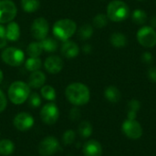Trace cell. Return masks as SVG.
<instances>
[{"label": "cell", "mask_w": 156, "mask_h": 156, "mask_svg": "<svg viewBox=\"0 0 156 156\" xmlns=\"http://www.w3.org/2000/svg\"><path fill=\"white\" fill-rule=\"evenodd\" d=\"M67 100L74 106H82L87 104L90 99V89L83 83L73 82L65 90Z\"/></svg>", "instance_id": "cell-1"}, {"label": "cell", "mask_w": 156, "mask_h": 156, "mask_svg": "<svg viewBox=\"0 0 156 156\" xmlns=\"http://www.w3.org/2000/svg\"><path fill=\"white\" fill-rule=\"evenodd\" d=\"M30 95V87L27 83L16 80L11 83L8 88L7 96L9 101L16 105H20L27 101Z\"/></svg>", "instance_id": "cell-2"}, {"label": "cell", "mask_w": 156, "mask_h": 156, "mask_svg": "<svg viewBox=\"0 0 156 156\" xmlns=\"http://www.w3.org/2000/svg\"><path fill=\"white\" fill-rule=\"evenodd\" d=\"M77 31V24L74 20L69 18H62L57 20L53 27L52 32L54 37L59 40H69Z\"/></svg>", "instance_id": "cell-3"}, {"label": "cell", "mask_w": 156, "mask_h": 156, "mask_svg": "<svg viewBox=\"0 0 156 156\" xmlns=\"http://www.w3.org/2000/svg\"><path fill=\"white\" fill-rule=\"evenodd\" d=\"M130 14V9L128 5L121 0H113L109 3L106 10V16L109 20L112 22H122L124 21Z\"/></svg>", "instance_id": "cell-4"}, {"label": "cell", "mask_w": 156, "mask_h": 156, "mask_svg": "<svg viewBox=\"0 0 156 156\" xmlns=\"http://www.w3.org/2000/svg\"><path fill=\"white\" fill-rule=\"evenodd\" d=\"M1 58L4 63L10 67H19L25 62V53L20 48L8 47L2 51Z\"/></svg>", "instance_id": "cell-5"}, {"label": "cell", "mask_w": 156, "mask_h": 156, "mask_svg": "<svg viewBox=\"0 0 156 156\" xmlns=\"http://www.w3.org/2000/svg\"><path fill=\"white\" fill-rule=\"evenodd\" d=\"M136 37L139 44L146 48H154L156 45V31L150 26L141 27L138 30Z\"/></svg>", "instance_id": "cell-6"}, {"label": "cell", "mask_w": 156, "mask_h": 156, "mask_svg": "<svg viewBox=\"0 0 156 156\" xmlns=\"http://www.w3.org/2000/svg\"><path fill=\"white\" fill-rule=\"evenodd\" d=\"M17 7L12 0H0V24H7L15 19Z\"/></svg>", "instance_id": "cell-7"}, {"label": "cell", "mask_w": 156, "mask_h": 156, "mask_svg": "<svg viewBox=\"0 0 156 156\" xmlns=\"http://www.w3.org/2000/svg\"><path fill=\"white\" fill-rule=\"evenodd\" d=\"M49 32V24L48 20L44 17L36 18L30 27L31 36L38 41L46 38Z\"/></svg>", "instance_id": "cell-8"}, {"label": "cell", "mask_w": 156, "mask_h": 156, "mask_svg": "<svg viewBox=\"0 0 156 156\" xmlns=\"http://www.w3.org/2000/svg\"><path fill=\"white\" fill-rule=\"evenodd\" d=\"M59 117V110L58 106L50 101L45 104L40 110V118L46 124L51 125L57 122Z\"/></svg>", "instance_id": "cell-9"}, {"label": "cell", "mask_w": 156, "mask_h": 156, "mask_svg": "<svg viewBox=\"0 0 156 156\" xmlns=\"http://www.w3.org/2000/svg\"><path fill=\"white\" fill-rule=\"evenodd\" d=\"M122 133L130 139L137 140L143 135V127L136 120H125L122 125Z\"/></svg>", "instance_id": "cell-10"}, {"label": "cell", "mask_w": 156, "mask_h": 156, "mask_svg": "<svg viewBox=\"0 0 156 156\" xmlns=\"http://www.w3.org/2000/svg\"><path fill=\"white\" fill-rule=\"evenodd\" d=\"M59 149L58 141L53 136L45 137L38 145V153L41 156H50L57 153Z\"/></svg>", "instance_id": "cell-11"}, {"label": "cell", "mask_w": 156, "mask_h": 156, "mask_svg": "<svg viewBox=\"0 0 156 156\" xmlns=\"http://www.w3.org/2000/svg\"><path fill=\"white\" fill-rule=\"evenodd\" d=\"M13 124L16 130L20 132H26L33 127L34 118L27 112H19L15 116Z\"/></svg>", "instance_id": "cell-12"}, {"label": "cell", "mask_w": 156, "mask_h": 156, "mask_svg": "<svg viewBox=\"0 0 156 156\" xmlns=\"http://www.w3.org/2000/svg\"><path fill=\"white\" fill-rule=\"evenodd\" d=\"M64 67L63 59L56 55L49 56L46 58L44 62L45 69L50 74H58L59 73Z\"/></svg>", "instance_id": "cell-13"}, {"label": "cell", "mask_w": 156, "mask_h": 156, "mask_svg": "<svg viewBox=\"0 0 156 156\" xmlns=\"http://www.w3.org/2000/svg\"><path fill=\"white\" fill-rule=\"evenodd\" d=\"M80 47L77 45V43L69 39L63 41V44L60 48V52L62 56L68 59H72L76 58L80 54Z\"/></svg>", "instance_id": "cell-14"}, {"label": "cell", "mask_w": 156, "mask_h": 156, "mask_svg": "<svg viewBox=\"0 0 156 156\" xmlns=\"http://www.w3.org/2000/svg\"><path fill=\"white\" fill-rule=\"evenodd\" d=\"M83 154L84 156H101L102 147L101 144L96 140H90L83 145Z\"/></svg>", "instance_id": "cell-15"}, {"label": "cell", "mask_w": 156, "mask_h": 156, "mask_svg": "<svg viewBox=\"0 0 156 156\" xmlns=\"http://www.w3.org/2000/svg\"><path fill=\"white\" fill-rule=\"evenodd\" d=\"M46 82V75L41 70L31 72L28 78V86L32 89H41Z\"/></svg>", "instance_id": "cell-16"}, {"label": "cell", "mask_w": 156, "mask_h": 156, "mask_svg": "<svg viewBox=\"0 0 156 156\" xmlns=\"http://www.w3.org/2000/svg\"><path fill=\"white\" fill-rule=\"evenodd\" d=\"M5 27V36L7 41H17L20 37V27L14 20L7 23Z\"/></svg>", "instance_id": "cell-17"}, {"label": "cell", "mask_w": 156, "mask_h": 156, "mask_svg": "<svg viewBox=\"0 0 156 156\" xmlns=\"http://www.w3.org/2000/svg\"><path fill=\"white\" fill-rule=\"evenodd\" d=\"M104 97L108 101H110L112 103H117L121 100L122 94L117 87L108 86L104 90Z\"/></svg>", "instance_id": "cell-18"}, {"label": "cell", "mask_w": 156, "mask_h": 156, "mask_svg": "<svg viewBox=\"0 0 156 156\" xmlns=\"http://www.w3.org/2000/svg\"><path fill=\"white\" fill-rule=\"evenodd\" d=\"M110 42L115 48H123L127 45V37L124 34L121 32H115L112 34L110 37Z\"/></svg>", "instance_id": "cell-19"}, {"label": "cell", "mask_w": 156, "mask_h": 156, "mask_svg": "<svg viewBox=\"0 0 156 156\" xmlns=\"http://www.w3.org/2000/svg\"><path fill=\"white\" fill-rule=\"evenodd\" d=\"M27 55L29 58H39V56L43 52L42 46L40 44V41H34L31 42L27 47Z\"/></svg>", "instance_id": "cell-20"}, {"label": "cell", "mask_w": 156, "mask_h": 156, "mask_svg": "<svg viewBox=\"0 0 156 156\" xmlns=\"http://www.w3.org/2000/svg\"><path fill=\"white\" fill-rule=\"evenodd\" d=\"M40 44L42 46L43 51H46L48 53H53L56 52L58 49V42L56 39H54L53 37H47L46 38L42 39L40 41Z\"/></svg>", "instance_id": "cell-21"}, {"label": "cell", "mask_w": 156, "mask_h": 156, "mask_svg": "<svg viewBox=\"0 0 156 156\" xmlns=\"http://www.w3.org/2000/svg\"><path fill=\"white\" fill-rule=\"evenodd\" d=\"M20 4L22 9L27 13H34L40 7L39 0H21Z\"/></svg>", "instance_id": "cell-22"}, {"label": "cell", "mask_w": 156, "mask_h": 156, "mask_svg": "<svg viewBox=\"0 0 156 156\" xmlns=\"http://www.w3.org/2000/svg\"><path fill=\"white\" fill-rule=\"evenodd\" d=\"M15 151V144L9 139H3L0 141V154L3 156L10 155Z\"/></svg>", "instance_id": "cell-23"}, {"label": "cell", "mask_w": 156, "mask_h": 156, "mask_svg": "<svg viewBox=\"0 0 156 156\" xmlns=\"http://www.w3.org/2000/svg\"><path fill=\"white\" fill-rule=\"evenodd\" d=\"M93 35V27L90 24H84L78 29V36L81 40H88Z\"/></svg>", "instance_id": "cell-24"}, {"label": "cell", "mask_w": 156, "mask_h": 156, "mask_svg": "<svg viewBox=\"0 0 156 156\" xmlns=\"http://www.w3.org/2000/svg\"><path fill=\"white\" fill-rule=\"evenodd\" d=\"M42 67V60L40 58H29L25 61V68L27 70L33 72L36 70H39Z\"/></svg>", "instance_id": "cell-25"}, {"label": "cell", "mask_w": 156, "mask_h": 156, "mask_svg": "<svg viewBox=\"0 0 156 156\" xmlns=\"http://www.w3.org/2000/svg\"><path fill=\"white\" fill-rule=\"evenodd\" d=\"M92 125L88 121H83L79 124L78 133L82 138H89L92 134Z\"/></svg>", "instance_id": "cell-26"}, {"label": "cell", "mask_w": 156, "mask_h": 156, "mask_svg": "<svg viewBox=\"0 0 156 156\" xmlns=\"http://www.w3.org/2000/svg\"><path fill=\"white\" fill-rule=\"evenodd\" d=\"M40 94H41L42 98H44L45 100H47L48 101H55L56 97H57L55 89L50 85H44L40 90Z\"/></svg>", "instance_id": "cell-27"}, {"label": "cell", "mask_w": 156, "mask_h": 156, "mask_svg": "<svg viewBox=\"0 0 156 156\" xmlns=\"http://www.w3.org/2000/svg\"><path fill=\"white\" fill-rule=\"evenodd\" d=\"M132 19L137 25H144L147 22L148 16L145 11L142 9H136L132 14Z\"/></svg>", "instance_id": "cell-28"}, {"label": "cell", "mask_w": 156, "mask_h": 156, "mask_svg": "<svg viewBox=\"0 0 156 156\" xmlns=\"http://www.w3.org/2000/svg\"><path fill=\"white\" fill-rule=\"evenodd\" d=\"M108 21H109L108 16L105 14L100 13L93 17L92 24L96 28H103L108 25Z\"/></svg>", "instance_id": "cell-29"}, {"label": "cell", "mask_w": 156, "mask_h": 156, "mask_svg": "<svg viewBox=\"0 0 156 156\" xmlns=\"http://www.w3.org/2000/svg\"><path fill=\"white\" fill-rule=\"evenodd\" d=\"M27 101H28V105L31 107V108H38L41 103H42V101H41V97L38 93L37 92H33V93H30L28 99H27Z\"/></svg>", "instance_id": "cell-30"}, {"label": "cell", "mask_w": 156, "mask_h": 156, "mask_svg": "<svg viewBox=\"0 0 156 156\" xmlns=\"http://www.w3.org/2000/svg\"><path fill=\"white\" fill-rule=\"evenodd\" d=\"M75 139H76V133L72 130L66 131L62 135V142L66 145L72 144L75 142Z\"/></svg>", "instance_id": "cell-31"}, {"label": "cell", "mask_w": 156, "mask_h": 156, "mask_svg": "<svg viewBox=\"0 0 156 156\" xmlns=\"http://www.w3.org/2000/svg\"><path fill=\"white\" fill-rule=\"evenodd\" d=\"M127 106H128V111L137 112L140 110V108H141V103H140V101H139L138 100L133 99V100H131V101L128 102Z\"/></svg>", "instance_id": "cell-32"}, {"label": "cell", "mask_w": 156, "mask_h": 156, "mask_svg": "<svg viewBox=\"0 0 156 156\" xmlns=\"http://www.w3.org/2000/svg\"><path fill=\"white\" fill-rule=\"evenodd\" d=\"M80 117H81V112H80V109L77 106L71 108V110L69 112V118H70V120L74 121V122L75 121H79L80 119Z\"/></svg>", "instance_id": "cell-33"}, {"label": "cell", "mask_w": 156, "mask_h": 156, "mask_svg": "<svg viewBox=\"0 0 156 156\" xmlns=\"http://www.w3.org/2000/svg\"><path fill=\"white\" fill-rule=\"evenodd\" d=\"M7 39L5 36V27L0 24V48H4L6 46Z\"/></svg>", "instance_id": "cell-34"}, {"label": "cell", "mask_w": 156, "mask_h": 156, "mask_svg": "<svg viewBox=\"0 0 156 156\" xmlns=\"http://www.w3.org/2000/svg\"><path fill=\"white\" fill-rule=\"evenodd\" d=\"M7 106V99L5 94L0 90V112H4Z\"/></svg>", "instance_id": "cell-35"}, {"label": "cell", "mask_w": 156, "mask_h": 156, "mask_svg": "<svg viewBox=\"0 0 156 156\" xmlns=\"http://www.w3.org/2000/svg\"><path fill=\"white\" fill-rule=\"evenodd\" d=\"M147 77L152 81L156 83V67H151L147 71Z\"/></svg>", "instance_id": "cell-36"}, {"label": "cell", "mask_w": 156, "mask_h": 156, "mask_svg": "<svg viewBox=\"0 0 156 156\" xmlns=\"http://www.w3.org/2000/svg\"><path fill=\"white\" fill-rule=\"evenodd\" d=\"M142 60L146 64H151L153 62V55L150 52H144L142 55Z\"/></svg>", "instance_id": "cell-37"}, {"label": "cell", "mask_w": 156, "mask_h": 156, "mask_svg": "<svg viewBox=\"0 0 156 156\" xmlns=\"http://www.w3.org/2000/svg\"><path fill=\"white\" fill-rule=\"evenodd\" d=\"M91 50H92V48H91V46H90V44H85V45L82 47V51H83L84 53H86V54L90 53Z\"/></svg>", "instance_id": "cell-38"}, {"label": "cell", "mask_w": 156, "mask_h": 156, "mask_svg": "<svg viewBox=\"0 0 156 156\" xmlns=\"http://www.w3.org/2000/svg\"><path fill=\"white\" fill-rule=\"evenodd\" d=\"M136 116H137V112L128 111V112H127V119H129V120H136Z\"/></svg>", "instance_id": "cell-39"}, {"label": "cell", "mask_w": 156, "mask_h": 156, "mask_svg": "<svg viewBox=\"0 0 156 156\" xmlns=\"http://www.w3.org/2000/svg\"><path fill=\"white\" fill-rule=\"evenodd\" d=\"M150 24H151V26L150 27H152L153 28H156V16H154L152 18H151V21H150Z\"/></svg>", "instance_id": "cell-40"}, {"label": "cell", "mask_w": 156, "mask_h": 156, "mask_svg": "<svg viewBox=\"0 0 156 156\" xmlns=\"http://www.w3.org/2000/svg\"><path fill=\"white\" fill-rule=\"evenodd\" d=\"M3 80H4V74H3V71L0 69V84L2 83Z\"/></svg>", "instance_id": "cell-41"}, {"label": "cell", "mask_w": 156, "mask_h": 156, "mask_svg": "<svg viewBox=\"0 0 156 156\" xmlns=\"http://www.w3.org/2000/svg\"><path fill=\"white\" fill-rule=\"evenodd\" d=\"M138 1H144V0H138Z\"/></svg>", "instance_id": "cell-42"}]
</instances>
